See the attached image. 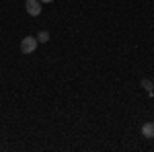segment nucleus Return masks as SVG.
<instances>
[{
    "label": "nucleus",
    "instance_id": "f257e3e1",
    "mask_svg": "<svg viewBox=\"0 0 154 152\" xmlns=\"http://www.w3.org/2000/svg\"><path fill=\"white\" fill-rule=\"evenodd\" d=\"M37 45H39V41H37V37H33V35H27L21 41V51L23 54H33L37 49Z\"/></svg>",
    "mask_w": 154,
    "mask_h": 152
},
{
    "label": "nucleus",
    "instance_id": "f03ea898",
    "mask_svg": "<svg viewBox=\"0 0 154 152\" xmlns=\"http://www.w3.org/2000/svg\"><path fill=\"white\" fill-rule=\"evenodd\" d=\"M27 12L31 17H39L41 14V2L39 0H27Z\"/></svg>",
    "mask_w": 154,
    "mask_h": 152
},
{
    "label": "nucleus",
    "instance_id": "7ed1b4c3",
    "mask_svg": "<svg viewBox=\"0 0 154 152\" xmlns=\"http://www.w3.org/2000/svg\"><path fill=\"white\" fill-rule=\"evenodd\" d=\"M142 134L146 138H154V121H148L142 126Z\"/></svg>",
    "mask_w": 154,
    "mask_h": 152
},
{
    "label": "nucleus",
    "instance_id": "20e7f679",
    "mask_svg": "<svg viewBox=\"0 0 154 152\" xmlns=\"http://www.w3.org/2000/svg\"><path fill=\"white\" fill-rule=\"evenodd\" d=\"M35 37H37L39 43H48V41H49V33H48V31H39Z\"/></svg>",
    "mask_w": 154,
    "mask_h": 152
},
{
    "label": "nucleus",
    "instance_id": "39448f33",
    "mask_svg": "<svg viewBox=\"0 0 154 152\" xmlns=\"http://www.w3.org/2000/svg\"><path fill=\"white\" fill-rule=\"evenodd\" d=\"M142 86L146 88V91H152V82L150 80H142Z\"/></svg>",
    "mask_w": 154,
    "mask_h": 152
},
{
    "label": "nucleus",
    "instance_id": "423d86ee",
    "mask_svg": "<svg viewBox=\"0 0 154 152\" xmlns=\"http://www.w3.org/2000/svg\"><path fill=\"white\" fill-rule=\"evenodd\" d=\"M41 4H49V2H54V0H39Z\"/></svg>",
    "mask_w": 154,
    "mask_h": 152
}]
</instances>
